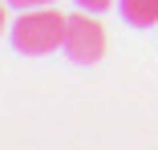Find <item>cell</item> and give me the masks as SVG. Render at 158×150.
Wrapping results in <instances>:
<instances>
[{
  "mask_svg": "<svg viewBox=\"0 0 158 150\" xmlns=\"http://www.w3.org/2000/svg\"><path fill=\"white\" fill-rule=\"evenodd\" d=\"M65 28H69V16L57 12L53 4L28 8V12H20V20L12 24V45H16V53H24V57H45V53L65 49Z\"/></svg>",
  "mask_w": 158,
  "mask_h": 150,
  "instance_id": "6da1fadb",
  "label": "cell"
},
{
  "mask_svg": "<svg viewBox=\"0 0 158 150\" xmlns=\"http://www.w3.org/2000/svg\"><path fill=\"white\" fill-rule=\"evenodd\" d=\"M98 12H73L69 16V28H65V53H69V61L77 65H98L102 57H106V28L102 20H93Z\"/></svg>",
  "mask_w": 158,
  "mask_h": 150,
  "instance_id": "7a4b0ae2",
  "label": "cell"
},
{
  "mask_svg": "<svg viewBox=\"0 0 158 150\" xmlns=\"http://www.w3.org/2000/svg\"><path fill=\"white\" fill-rule=\"evenodd\" d=\"M122 20L134 28H154L158 24V0H118Z\"/></svg>",
  "mask_w": 158,
  "mask_h": 150,
  "instance_id": "3957f363",
  "label": "cell"
},
{
  "mask_svg": "<svg viewBox=\"0 0 158 150\" xmlns=\"http://www.w3.org/2000/svg\"><path fill=\"white\" fill-rule=\"evenodd\" d=\"M114 4V0H77V8H85V12H106Z\"/></svg>",
  "mask_w": 158,
  "mask_h": 150,
  "instance_id": "277c9868",
  "label": "cell"
},
{
  "mask_svg": "<svg viewBox=\"0 0 158 150\" xmlns=\"http://www.w3.org/2000/svg\"><path fill=\"white\" fill-rule=\"evenodd\" d=\"M12 8H20V12H28V8H45V4H53V0H8Z\"/></svg>",
  "mask_w": 158,
  "mask_h": 150,
  "instance_id": "5b68a950",
  "label": "cell"
},
{
  "mask_svg": "<svg viewBox=\"0 0 158 150\" xmlns=\"http://www.w3.org/2000/svg\"><path fill=\"white\" fill-rule=\"evenodd\" d=\"M4 8H8V0H0V33H4V20H8V16H4Z\"/></svg>",
  "mask_w": 158,
  "mask_h": 150,
  "instance_id": "8992f818",
  "label": "cell"
}]
</instances>
